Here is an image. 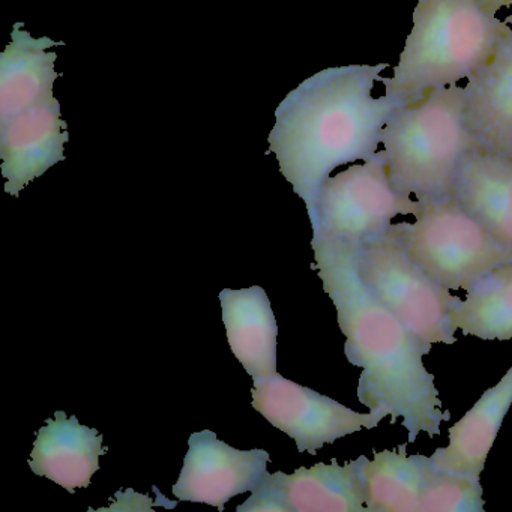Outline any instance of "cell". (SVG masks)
I'll use <instances>...</instances> for the list:
<instances>
[{
    "label": "cell",
    "instance_id": "obj_9",
    "mask_svg": "<svg viewBox=\"0 0 512 512\" xmlns=\"http://www.w3.org/2000/svg\"><path fill=\"white\" fill-rule=\"evenodd\" d=\"M173 494L181 502L206 503L223 511L238 494L256 490L266 473L269 452L241 451L221 442L211 430L191 434Z\"/></svg>",
    "mask_w": 512,
    "mask_h": 512
},
{
    "label": "cell",
    "instance_id": "obj_20",
    "mask_svg": "<svg viewBox=\"0 0 512 512\" xmlns=\"http://www.w3.org/2000/svg\"><path fill=\"white\" fill-rule=\"evenodd\" d=\"M419 512H484L479 478L428 464Z\"/></svg>",
    "mask_w": 512,
    "mask_h": 512
},
{
    "label": "cell",
    "instance_id": "obj_17",
    "mask_svg": "<svg viewBox=\"0 0 512 512\" xmlns=\"http://www.w3.org/2000/svg\"><path fill=\"white\" fill-rule=\"evenodd\" d=\"M512 406V367L496 386L488 389L475 406L449 428V443L430 457L436 469L466 473L479 478L491 446Z\"/></svg>",
    "mask_w": 512,
    "mask_h": 512
},
{
    "label": "cell",
    "instance_id": "obj_6",
    "mask_svg": "<svg viewBox=\"0 0 512 512\" xmlns=\"http://www.w3.org/2000/svg\"><path fill=\"white\" fill-rule=\"evenodd\" d=\"M358 271L371 295L421 340L454 344L452 310L461 299L433 280L401 244L394 227L358 245Z\"/></svg>",
    "mask_w": 512,
    "mask_h": 512
},
{
    "label": "cell",
    "instance_id": "obj_4",
    "mask_svg": "<svg viewBox=\"0 0 512 512\" xmlns=\"http://www.w3.org/2000/svg\"><path fill=\"white\" fill-rule=\"evenodd\" d=\"M380 145L400 193L418 202L451 197L461 161L478 148L467 128L464 88L455 83L401 104L383 127Z\"/></svg>",
    "mask_w": 512,
    "mask_h": 512
},
{
    "label": "cell",
    "instance_id": "obj_14",
    "mask_svg": "<svg viewBox=\"0 0 512 512\" xmlns=\"http://www.w3.org/2000/svg\"><path fill=\"white\" fill-rule=\"evenodd\" d=\"M22 26L14 25L11 43L0 55V121L53 98V83L59 77L58 53L47 50L65 43L34 38Z\"/></svg>",
    "mask_w": 512,
    "mask_h": 512
},
{
    "label": "cell",
    "instance_id": "obj_21",
    "mask_svg": "<svg viewBox=\"0 0 512 512\" xmlns=\"http://www.w3.org/2000/svg\"><path fill=\"white\" fill-rule=\"evenodd\" d=\"M479 7L485 11V13L496 16L497 11L502 8H512V0H478Z\"/></svg>",
    "mask_w": 512,
    "mask_h": 512
},
{
    "label": "cell",
    "instance_id": "obj_7",
    "mask_svg": "<svg viewBox=\"0 0 512 512\" xmlns=\"http://www.w3.org/2000/svg\"><path fill=\"white\" fill-rule=\"evenodd\" d=\"M418 200L400 193L389 178L382 151L329 178L320 188L313 233L361 245L391 226L398 215H413Z\"/></svg>",
    "mask_w": 512,
    "mask_h": 512
},
{
    "label": "cell",
    "instance_id": "obj_16",
    "mask_svg": "<svg viewBox=\"0 0 512 512\" xmlns=\"http://www.w3.org/2000/svg\"><path fill=\"white\" fill-rule=\"evenodd\" d=\"M452 196L512 248V158L475 148L458 169Z\"/></svg>",
    "mask_w": 512,
    "mask_h": 512
},
{
    "label": "cell",
    "instance_id": "obj_3",
    "mask_svg": "<svg viewBox=\"0 0 512 512\" xmlns=\"http://www.w3.org/2000/svg\"><path fill=\"white\" fill-rule=\"evenodd\" d=\"M412 20L394 73L380 77L385 95L401 103L469 79L511 31L478 0H418Z\"/></svg>",
    "mask_w": 512,
    "mask_h": 512
},
{
    "label": "cell",
    "instance_id": "obj_10",
    "mask_svg": "<svg viewBox=\"0 0 512 512\" xmlns=\"http://www.w3.org/2000/svg\"><path fill=\"white\" fill-rule=\"evenodd\" d=\"M70 140L55 97L0 121V158L5 191L17 197L34 179L65 160Z\"/></svg>",
    "mask_w": 512,
    "mask_h": 512
},
{
    "label": "cell",
    "instance_id": "obj_12",
    "mask_svg": "<svg viewBox=\"0 0 512 512\" xmlns=\"http://www.w3.org/2000/svg\"><path fill=\"white\" fill-rule=\"evenodd\" d=\"M466 122L478 148L512 158V29L464 86Z\"/></svg>",
    "mask_w": 512,
    "mask_h": 512
},
{
    "label": "cell",
    "instance_id": "obj_2",
    "mask_svg": "<svg viewBox=\"0 0 512 512\" xmlns=\"http://www.w3.org/2000/svg\"><path fill=\"white\" fill-rule=\"evenodd\" d=\"M389 64L326 68L289 92L275 110L269 154L304 200L310 221L320 188L337 167L367 161L379 151L382 131L401 101L373 97Z\"/></svg>",
    "mask_w": 512,
    "mask_h": 512
},
{
    "label": "cell",
    "instance_id": "obj_18",
    "mask_svg": "<svg viewBox=\"0 0 512 512\" xmlns=\"http://www.w3.org/2000/svg\"><path fill=\"white\" fill-rule=\"evenodd\" d=\"M430 457L385 449L365 460L368 512H419L422 484Z\"/></svg>",
    "mask_w": 512,
    "mask_h": 512
},
{
    "label": "cell",
    "instance_id": "obj_19",
    "mask_svg": "<svg viewBox=\"0 0 512 512\" xmlns=\"http://www.w3.org/2000/svg\"><path fill=\"white\" fill-rule=\"evenodd\" d=\"M466 293L452 310L455 328L481 340H511L512 260L488 272Z\"/></svg>",
    "mask_w": 512,
    "mask_h": 512
},
{
    "label": "cell",
    "instance_id": "obj_13",
    "mask_svg": "<svg viewBox=\"0 0 512 512\" xmlns=\"http://www.w3.org/2000/svg\"><path fill=\"white\" fill-rule=\"evenodd\" d=\"M106 451L97 430L80 424L76 416L56 412L38 431L29 466L35 475L46 476L74 493L76 488L89 487L100 469V455Z\"/></svg>",
    "mask_w": 512,
    "mask_h": 512
},
{
    "label": "cell",
    "instance_id": "obj_1",
    "mask_svg": "<svg viewBox=\"0 0 512 512\" xmlns=\"http://www.w3.org/2000/svg\"><path fill=\"white\" fill-rule=\"evenodd\" d=\"M314 268L337 308L338 325L346 335L347 361L362 368L358 400L377 422L400 421L409 442L419 434L434 437L448 421L434 376L424 359L433 344L409 328L377 301L362 283L358 245L313 233Z\"/></svg>",
    "mask_w": 512,
    "mask_h": 512
},
{
    "label": "cell",
    "instance_id": "obj_11",
    "mask_svg": "<svg viewBox=\"0 0 512 512\" xmlns=\"http://www.w3.org/2000/svg\"><path fill=\"white\" fill-rule=\"evenodd\" d=\"M365 460L361 455L347 464L317 463L293 475L266 472L262 479L286 512H368Z\"/></svg>",
    "mask_w": 512,
    "mask_h": 512
},
{
    "label": "cell",
    "instance_id": "obj_8",
    "mask_svg": "<svg viewBox=\"0 0 512 512\" xmlns=\"http://www.w3.org/2000/svg\"><path fill=\"white\" fill-rule=\"evenodd\" d=\"M251 394L254 409L292 437L299 452L314 455L326 443L379 425L370 412H355L278 373L269 379L254 380Z\"/></svg>",
    "mask_w": 512,
    "mask_h": 512
},
{
    "label": "cell",
    "instance_id": "obj_15",
    "mask_svg": "<svg viewBox=\"0 0 512 512\" xmlns=\"http://www.w3.org/2000/svg\"><path fill=\"white\" fill-rule=\"evenodd\" d=\"M220 301L233 355L254 380L274 376L278 326L265 289H224Z\"/></svg>",
    "mask_w": 512,
    "mask_h": 512
},
{
    "label": "cell",
    "instance_id": "obj_5",
    "mask_svg": "<svg viewBox=\"0 0 512 512\" xmlns=\"http://www.w3.org/2000/svg\"><path fill=\"white\" fill-rule=\"evenodd\" d=\"M407 254L440 286L467 290L512 260L500 242L454 196L419 202L415 223L392 224Z\"/></svg>",
    "mask_w": 512,
    "mask_h": 512
}]
</instances>
